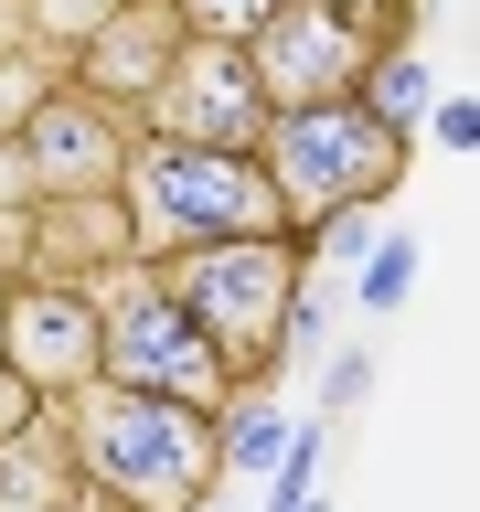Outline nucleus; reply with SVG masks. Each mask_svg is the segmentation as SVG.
I'll return each instance as SVG.
<instances>
[{
    "label": "nucleus",
    "instance_id": "1",
    "mask_svg": "<svg viewBox=\"0 0 480 512\" xmlns=\"http://www.w3.org/2000/svg\"><path fill=\"white\" fill-rule=\"evenodd\" d=\"M64 416V448L86 470L96 502H128V512H192L214 502L224 480V427L203 406H171V395H128V384H86Z\"/></svg>",
    "mask_w": 480,
    "mask_h": 512
},
{
    "label": "nucleus",
    "instance_id": "2",
    "mask_svg": "<svg viewBox=\"0 0 480 512\" xmlns=\"http://www.w3.org/2000/svg\"><path fill=\"white\" fill-rule=\"evenodd\" d=\"M86 288L96 310V384H128V395H171V406H203L224 416L235 406V374H224V352L192 331V310L160 288L150 256H107Z\"/></svg>",
    "mask_w": 480,
    "mask_h": 512
},
{
    "label": "nucleus",
    "instance_id": "3",
    "mask_svg": "<svg viewBox=\"0 0 480 512\" xmlns=\"http://www.w3.org/2000/svg\"><path fill=\"white\" fill-rule=\"evenodd\" d=\"M128 203V256H182L214 235H288L278 192L256 171V150H171V139H128L118 171Z\"/></svg>",
    "mask_w": 480,
    "mask_h": 512
},
{
    "label": "nucleus",
    "instance_id": "4",
    "mask_svg": "<svg viewBox=\"0 0 480 512\" xmlns=\"http://www.w3.org/2000/svg\"><path fill=\"white\" fill-rule=\"evenodd\" d=\"M256 171H267V192H278L288 235H320V224L363 214V203H384L395 192V171H406V139L384 118H363V96H331V107H278L267 118V139H256Z\"/></svg>",
    "mask_w": 480,
    "mask_h": 512
},
{
    "label": "nucleus",
    "instance_id": "5",
    "mask_svg": "<svg viewBox=\"0 0 480 512\" xmlns=\"http://www.w3.org/2000/svg\"><path fill=\"white\" fill-rule=\"evenodd\" d=\"M310 235H214V246H182L160 256V288L192 310V331L224 352V374L256 384L278 363V320L299 299V267H310Z\"/></svg>",
    "mask_w": 480,
    "mask_h": 512
},
{
    "label": "nucleus",
    "instance_id": "6",
    "mask_svg": "<svg viewBox=\"0 0 480 512\" xmlns=\"http://www.w3.org/2000/svg\"><path fill=\"white\" fill-rule=\"evenodd\" d=\"M235 54H246L256 96H267V118H278V107H331V96L363 86V64H374V22H363L352 0H278Z\"/></svg>",
    "mask_w": 480,
    "mask_h": 512
},
{
    "label": "nucleus",
    "instance_id": "7",
    "mask_svg": "<svg viewBox=\"0 0 480 512\" xmlns=\"http://www.w3.org/2000/svg\"><path fill=\"white\" fill-rule=\"evenodd\" d=\"M139 139H171V150H256L267 139V96H256L246 54L235 43H182L160 64V86L139 96Z\"/></svg>",
    "mask_w": 480,
    "mask_h": 512
},
{
    "label": "nucleus",
    "instance_id": "8",
    "mask_svg": "<svg viewBox=\"0 0 480 512\" xmlns=\"http://www.w3.org/2000/svg\"><path fill=\"white\" fill-rule=\"evenodd\" d=\"M128 139L139 128L118 118V107H96V96L75 86H43V107L22 118V171H32V203H107L128 171Z\"/></svg>",
    "mask_w": 480,
    "mask_h": 512
},
{
    "label": "nucleus",
    "instance_id": "9",
    "mask_svg": "<svg viewBox=\"0 0 480 512\" xmlns=\"http://www.w3.org/2000/svg\"><path fill=\"white\" fill-rule=\"evenodd\" d=\"M0 363L43 395V406H75L96 384V310L75 278H22L11 310H0Z\"/></svg>",
    "mask_w": 480,
    "mask_h": 512
},
{
    "label": "nucleus",
    "instance_id": "10",
    "mask_svg": "<svg viewBox=\"0 0 480 512\" xmlns=\"http://www.w3.org/2000/svg\"><path fill=\"white\" fill-rule=\"evenodd\" d=\"M182 54V22H171V11H160V0H128L118 22L96 32L86 54H75V96H96V107H139V96L160 86V64Z\"/></svg>",
    "mask_w": 480,
    "mask_h": 512
},
{
    "label": "nucleus",
    "instance_id": "11",
    "mask_svg": "<svg viewBox=\"0 0 480 512\" xmlns=\"http://www.w3.org/2000/svg\"><path fill=\"white\" fill-rule=\"evenodd\" d=\"M0 512H96L75 448H64V416L43 406L22 438H0Z\"/></svg>",
    "mask_w": 480,
    "mask_h": 512
},
{
    "label": "nucleus",
    "instance_id": "12",
    "mask_svg": "<svg viewBox=\"0 0 480 512\" xmlns=\"http://www.w3.org/2000/svg\"><path fill=\"white\" fill-rule=\"evenodd\" d=\"M118 11H128V0H22V54L43 43V54H64V64H75L96 32L118 22Z\"/></svg>",
    "mask_w": 480,
    "mask_h": 512
},
{
    "label": "nucleus",
    "instance_id": "13",
    "mask_svg": "<svg viewBox=\"0 0 480 512\" xmlns=\"http://www.w3.org/2000/svg\"><path fill=\"white\" fill-rule=\"evenodd\" d=\"M352 96H363V118H384L395 139H406V128H416V107H427V64L395 43V54H374V64H363V86H352Z\"/></svg>",
    "mask_w": 480,
    "mask_h": 512
},
{
    "label": "nucleus",
    "instance_id": "14",
    "mask_svg": "<svg viewBox=\"0 0 480 512\" xmlns=\"http://www.w3.org/2000/svg\"><path fill=\"white\" fill-rule=\"evenodd\" d=\"M214 427H224V470H278V448H288V427H299V416H278V406H256V395H235Z\"/></svg>",
    "mask_w": 480,
    "mask_h": 512
},
{
    "label": "nucleus",
    "instance_id": "15",
    "mask_svg": "<svg viewBox=\"0 0 480 512\" xmlns=\"http://www.w3.org/2000/svg\"><path fill=\"white\" fill-rule=\"evenodd\" d=\"M160 11L182 22V43H246V32L278 11V0H160Z\"/></svg>",
    "mask_w": 480,
    "mask_h": 512
},
{
    "label": "nucleus",
    "instance_id": "16",
    "mask_svg": "<svg viewBox=\"0 0 480 512\" xmlns=\"http://www.w3.org/2000/svg\"><path fill=\"white\" fill-rule=\"evenodd\" d=\"M406 288H416V235H384V246H374V267H363V310L384 320Z\"/></svg>",
    "mask_w": 480,
    "mask_h": 512
},
{
    "label": "nucleus",
    "instance_id": "17",
    "mask_svg": "<svg viewBox=\"0 0 480 512\" xmlns=\"http://www.w3.org/2000/svg\"><path fill=\"white\" fill-rule=\"evenodd\" d=\"M43 86H54V75H43L32 54H0V139H22V118L43 107Z\"/></svg>",
    "mask_w": 480,
    "mask_h": 512
},
{
    "label": "nucleus",
    "instance_id": "18",
    "mask_svg": "<svg viewBox=\"0 0 480 512\" xmlns=\"http://www.w3.org/2000/svg\"><path fill=\"white\" fill-rule=\"evenodd\" d=\"M32 416H43V395H32V384L11 374V363H0V438H22Z\"/></svg>",
    "mask_w": 480,
    "mask_h": 512
},
{
    "label": "nucleus",
    "instance_id": "19",
    "mask_svg": "<svg viewBox=\"0 0 480 512\" xmlns=\"http://www.w3.org/2000/svg\"><path fill=\"white\" fill-rule=\"evenodd\" d=\"M438 139H448V150H470V139H480V107H470V96H438Z\"/></svg>",
    "mask_w": 480,
    "mask_h": 512
},
{
    "label": "nucleus",
    "instance_id": "20",
    "mask_svg": "<svg viewBox=\"0 0 480 512\" xmlns=\"http://www.w3.org/2000/svg\"><path fill=\"white\" fill-rule=\"evenodd\" d=\"M0 54H22V0H0Z\"/></svg>",
    "mask_w": 480,
    "mask_h": 512
},
{
    "label": "nucleus",
    "instance_id": "21",
    "mask_svg": "<svg viewBox=\"0 0 480 512\" xmlns=\"http://www.w3.org/2000/svg\"><path fill=\"white\" fill-rule=\"evenodd\" d=\"M278 512H320V502H310V491H299V502H278Z\"/></svg>",
    "mask_w": 480,
    "mask_h": 512
},
{
    "label": "nucleus",
    "instance_id": "22",
    "mask_svg": "<svg viewBox=\"0 0 480 512\" xmlns=\"http://www.w3.org/2000/svg\"><path fill=\"white\" fill-rule=\"evenodd\" d=\"M0 310H11V278H0Z\"/></svg>",
    "mask_w": 480,
    "mask_h": 512
},
{
    "label": "nucleus",
    "instance_id": "23",
    "mask_svg": "<svg viewBox=\"0 0 480 512\" xmlns=\"http://www.w3.org/2000/svg\"><path fill=\"white\" fill-rule=\"evenodd\" d=\"M192 512H214V502H192Z\"/></svg>",
    "mask_w": 480,
    "mask_h": 512
}]
</instances>
